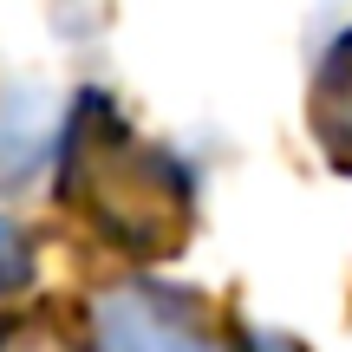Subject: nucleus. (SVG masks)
Masks as SVG:
<instances>
[{
	"label": "nucleus",
	"instance_id": "1",
	"mask_svg": "<svg viewBox=\"0 0 352 352\" xmlns=\"http://www.w3.org/2000/svg\"><path fill=\"white\" fill-rule=\"evenodd\" d=\"M59 189L111 248L138 254V261L176 254L189 235V209H196L183 164L170 151H157L151 138H138L124 124V111L98 91H85L72 124H65Z\"/></svg>",
	"mask_w": 352,
	"mask_h": 352
},
{
	"label": "nucleus",
	"instance_id": "2",
	"mask_svg": "<svg viewBox=\"0 0 352 352\" xmlns=\"http://www.w3.org/2000/svg\"><path fill=\"white\" fill-rule=\"evenodd\" d=\"M98 352H209V320L189 294L157 280H118L91 307Z\"/></svg>",
	"mask_w": 352,
	"mask_h": 352
},
{
	"label": "nucleus",
	"instance_id": "3",
	"mask_svg": "<svg viewBox=\"0 0 352 352\" xmlns=\"http://www.w3.org/2000/svg\"><path fill=\"white\" fill-rule=\"evenodd\" d=\"M59 138V98L33 78L0 91V183H26L39 164L52 157Z\"/></svg>",
	"mask_w": 352,
	"mask_h": 352
},
{
	"label": "nucleus",
	"instance_id": "4",
	"mask_svg": "<svg viewBox=\"0 0 352 352\" xmlns=\"http://www.w3.org/2000/svg\"><path fill=\"white\" fill-rule=\"evenodd\" d=\"M307 124H314V138L327 144L333 164L352 170V33L340 39V46H327V59H320Z\"/></svg>",
	"mask_w": 352,
	"mask_h": 352
},
{
	"label": "nucleus",
	"instance_id": "5",
	"mask_svg": "<svg viewBox=\"0 0 352 352\" xmlns=\"http://www.w3.org/2000/svg\"><path fill=\"white\" fill-rule=\"evenodd\" d=\"M26 280H33V241L20 235V222H7V215H0V300H7V294H20Z\"/></svg>",
	"mask_w": 352,
	"mask_h": 352
},
{
	"label": "nucleus",
	"instance_id": "6",
	"mask_svg": "<svg viewBox=\"0 0 352 352\" xmlns=\"http://www.w3.org/2000/svg\"><path fill=\"white\" fill-rule=\"evenodd\" d=\"M0 352H78V346L65 340L52 320H26V327H13V333H7V346H0Z\"/></svg>",
	"mask_w": 352,
	"mask_h": 352
},
{
	"label": "nucleus",
	"instance_id": "7",
	"mask_svg": "<svg viewBox=\"0 0 352 352\" xmlns=\"http://www.w3.org/2000/svg\"><path fill=\"white\" fill-rule=\"evenodd\" d=\"M248 352H300L294 340H274V333H261V340H248Z\"/></svg>",
	"mask_w": 352,
	"mask_h": 352
}]
</instances>
